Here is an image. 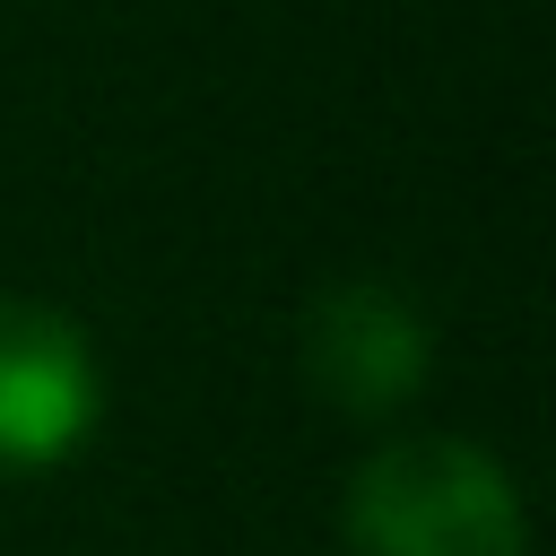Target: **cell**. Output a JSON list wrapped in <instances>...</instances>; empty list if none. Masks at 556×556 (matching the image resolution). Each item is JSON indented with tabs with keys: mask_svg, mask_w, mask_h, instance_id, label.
Returning a JSON list of instances; mask_svg holds the SVG:
<instances>
[{
	"mask_svg": "<svg viewBox=\"0 0 556 556\" xmlns=\"http://www.w3.org/2000/svg\"><path fill=\"white\" fill-rule=\"evenodd\" d=\"M339 530L348 556H521V495L478 443L417 434L356 469Z\"/></svg>",
	"mask_w": 556,
	"mask_h": 556,
	"instance_id": "1",
	"label": "cell"
},
{
	"mask_svg": "<svg viewBox=\"0 0 556 556\" xmlns=\"http://www.w3.org/2000/svg\"><path fill=\"white\" fill-rule=\"evenodd\" d=\"M426 321H417V304L408 295H391V287H374V278H348V287H330L313 313H304V374H313V391L330 400V408H348V417H382V408H400L417 382H426Z\"/></svg>",
	"mask_w": 556,
	"mask_h": 556,
	"instance_id": "3",
	"label": "cell"
},
{
	"mask_svg": "<svg viewBox=\"0 0 556 556\" xmlns=\"http://www.w3.org/2000/svg\"><path fill=\"white\" fill-rule=\"evenodd\" d=\"M104 417L96 348L70 313L35 295H0V469L70 460Z\"/></svg>",
	"mask_w": 556,
	"mask_h": 556,
	"instance_id": "2",
	"label": "cell"
}]
</instances>
